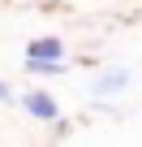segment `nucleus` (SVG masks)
Wrapping results in <instances>:
<instances>
[{"instance_id":"f257e3e1","label":"nucleus","mask_w":142,"mask_h":147,"mask_svg":"<svg viewBox=\"0 0 142 147\" xmlns=\"http://www.w3.org/2000/svg\"><path fill=\"white\" fill-rule=\"evenodd\" d=\"M22 108H26L30 117H39V121H56V117H60V104H56L52 91H26V95H22Z\"/></svg>"},{"instance_id":"f03ea898","label":"nucleus","mask_w":142,"mask_h":147,"mask_svg":"<svg viewBox=\"0 0 142 147\" xmlns=\"http://www.w3.org/2000/svg\"><path fill=\"white\" fill-rule=\"evenodd\" d=\"M60 56H65V43H60L56 35H39V39H30V48H26V61H47V65H60Z\"/></svg>"},{"instance_id":"7ed1b4c3","label":"nucleus","mask_w":142,"mask_h":147,"mask_svg":"<svg viewBox=\"0 0 142 147\" xmlns=\"http://www.w3.org/2000/svg\"><path fill=\"white\" fill-rule=\"evenodd\" d=\"M125 82H129V69H108V74L95 78V95H112V91H121Z\"/></svg>"},{"instance_id":"20e7f679","label":"nucleus","mask_w":142,"mask_h":147,"mask_svg":"<svg viewBox=\"0 0 142 147\" xmlns=\"http://www.w3.org/2000/svg\"><path fill=\"white\" fill-rule=\"evenodd\" d=\"M26 69H30V74H60L65 65H47V61H26Z\"/></svg>"},{"instance_id":"39448f33","label":"nucleus","mask_w":142,"mask_h":147,"mask_svg":"<svg viewBox=\"0 0 142 147\" xmlns=\"http://www.w3.org/2000/svg\"><path fill=\"white\" fill-rule=\"evenodd\" d=\"M5 100H9V82L0 78V104H5Z\"/></svg>"}]
</instances>
